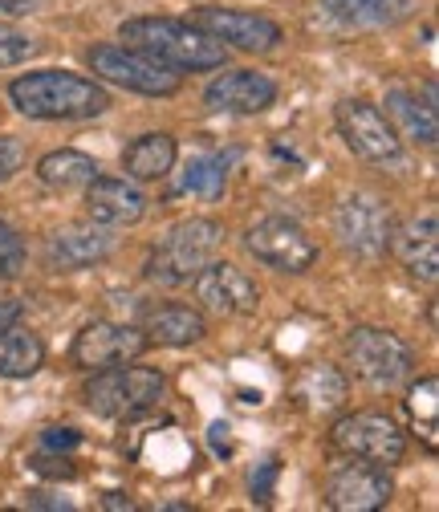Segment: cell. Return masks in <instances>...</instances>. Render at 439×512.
Instances as JSON below:
<instances>
[{"label": "cell", "mask_w": 439, "mask_h": 512, "mask_svg": "<svg viewBox=\"0 0 439 512\" xmlns=\"http://www.w3.org/2000/svg\"><path fill=\"white\" fill-rule=\"evenodd\" d=\"M204 98L220 114H261L277 102V82L257 70H228L208 86Z\"/></svg>", "instance_id": "16"}, {"label": "cell", "mask_w": 439, "mask_h": 512, "mask_svg": "<svg viewBox=\"0 0 439 512\" xmlns=\"http://www.w3.org/2000/svg\"><path fill=\"white\" fill-rule=\"evenodd\" d=\"M118 37L179 74H204L228 61L224 41H216L192 21H175V17H131V21H122Z\"/></svg>", "instance_id": "1"}, {"label": "cell", "mask_w": 439, "mask_h": 512, "mask_svg": "<svg viewBox=\"0 0 439 512\" xmlns=\"http://www.w3.org/2000/svg\"><path fill=\"white\" fill-rule=\"evenodd\" d=\"M143 334H147V342H159V346H192L208 334V322L192 305H163L147 317Z\"/></svg>", "instance_id": "22"}, {"label": "cell", "mask_w": 439, "mask_h": 512, "mask_svg": "<svg viewBox=\"0 0 439 512\" xmlns=\"http://www.w3.org/2000/svg\"><path fill=\"white\" fill-rule=\"evenodd\" d=\"M102 504H106V508H135V504H131L127 496H122V492H106V500H102Z\"/></svg>", "instance_id": "35"}, {"label": "cell", "mask_w": 439, "mask_h": 512, "mask_svg": "<svg viewBox=\"0 0 439 512\" xmlns=\"http://www.w3.org/2000/svg\"><path fill=\"white\" fill-rule=\"evenodd\" d=\"M395 484H391V468L370 464V460H354L346 456L342 464H334V472L326 476V504L334 512H370L383 508L391 500Z\"/></svg>", "instance_id": "10"}, {"label": "cell", "mask_w": 439, "mask_h": 512, "mask_svg": "<svg viewBox=\"0 0 439 512\" xmlns=\"http://www.w3.org/2000/svg\"><path fill=\"white\" fill-rule=\"evenodd\" d=\"M78 443H82V435L74 427H45V435H41L45 452H74Z\"/></svg>", "instance_id": "32"}, {"label": "cell", "mask_w": 439, "mask_h": 512, "mask_svg": "<svg viewBox=\"0 0 439 512\" xmlns=\"http://www.w3.org/2000/svg\"><path fill=\"white\" fill-rule=\"evenodd\" d=\"M167 391V378L159 370L147 366H106L94 370V378L86 382V407L102 419H135L143 411H151Z\"/></svg>", "instance_id": "4"}, {"label": "cell", "mask_w": 439, "mask_h": 512, "mask_svg": "<svg viewBox=\"0 0 439 512\" xmlns=\"http://www.w3.org/2000/svg\"><path fill=\"white\" fill-rule=\"evenodd\" d=\"M439 378H419L411 395H407V411L415 419V431L423 435V443L435 452V431H439Z\"/></svg>", "instance_id": "27"}, {"label": "cell", "mask_w": 439, "mask_h": 512, "mask_svg": "<svg viewBox=\"0 0 439 512\" xmlns=\"http://www.w3.org/2000/svg\"><path fill=\"white\" fill-rule=\"evenodd\" d=\"M90 70L131 94H147V98H171L179 90V70L163 66V61L131 49V45H94L90 49Z\"/></svg>", "instance_id": "5"}, {"label": "cell", "mask_w": 439, "mask_h": 512, "mask_svg": "<svg viewBox=\"0 0 439 512\" xmlns=\"http://www.w3.org/2000/svg\"><path fill=\"white\" fill-rule=\"evenodd\" d=\"M224 179H228V159L224 155H200V159H192V163L183 167L175 191H192V196L216 200L220 191H224Z\"/></svg>", "instance_id": "26"}, {"label": "cell", "mask_w": 439, "mask_h": 512, "mask_svg": "<svg viewBox=\"0 0 439 512\" xmlns=\"http://www.w3.org/2000/svg\"><path fill=\"white\" fill-rule=\"evenodd\" d=\"M334 118H338V131H342L346 147L358 159H366V163H395L403 155V139H399V131L387 122V114L379 106H370L362 98H350V102L338 106Z\"/></svg>", "instance_id": "9"}, {"label": "cell", "mask_w": 439, "mask_h": 512, "mask_svg": "<svg viewBox=\"0 0 439 512\" xmlns=\"http://www.w3.org/2000/svg\"><path fill=\"white\" fill-rule=\"evenodd\" d=\"M98 175V163L86 155V151H49L41 163H37V179L45 187H57V191H70V187H82Z\"/></svg>", "instance_id": "25"}, {"label": "cell", "mask_w": 439, "mask_h": 512, "mask_svg": "<svg viewBox=\"0 0 439 512\" xmlns=\"http://www.w3.org/2000/svg\"><path fill=\"white\" fill-rule=\"evenodd\" d=\"M25 167V147L13 135H0V183H9Z\"/></svg>", "instance_id": "30"}, {"label": "cell", "mask_w": 439, "mask_h": 512, "mask_svg": "<svg viewBox=\"0 0 439 512\" xmlns=\"http://www.w3.org/2000/svg\"><path fill=\"white\" fill-rule=\"evenodd\" d=\"M45 366V346L33 330H0V378H29Z\"/></svg>", "instance_id": "24"}, {"label": "cell", "mask_w": 439, "mask_h": 512, "mask_svg": "<svg viewBox=\"0 0 439 512\" xmlns=\"http://www.w3.org/2000/svg\"><path fill=\"white\" fill-rule=\"evenodd\" d=\"M5 5H17L21 13H29V0H5Z\"/></svg>", "instance_id": "36"}, {"label": "cell", "mask_w": 439, "mask_h": 512, "mask_svg": "<svg viewBox=\"0 0 439 512\" xmlns=\"http://www.w3.org/2000/svg\"><path fill=\"white\" fill-rule=\"evenodd\" d=\"M21 269H25V240L9 220H0V281L17 277Z\"/></svg>", "instance_id": "28"}, {"label": "cell", "mask_w": 439, "mask_h": 512, "mask_svg": "<svg viewBox=\"0 0 439 512\" xmlns=\"http://www.w3.org/2000/svg\"><path fill=\"white\" fill-rule=\"evenodd\" d=\"M196 297L204 309L212 313H224V317H248V313H257L261 309V289L257 281L248 277L244 269H236L232 261H208L196 277Z\"/></svg>", "instance_id": "12"}, {"label": "cell", "mask_w": 439, "mask_h": 512, "mask_svg": "<svg viewBox=\"0 0 439 512\" xmlns=\"http://www.w3.org/2000/svg\"><path fill=\"white\" fill-rule=\"evenodd\" d=\"M9 98L25 118H41V122L98 118L110 106V94L94 78H82V74H70V70L25 74L9 86Z\"/></svg>", "instance_id": "2"}, {"label": "cell", "mask_w": 439, "mask_h": 512, "mask_svg": "<svg viewBox=\"0 0 439 512\" xmlns=\"http://www.w3.org/2000/svg\"><path fill=\"white\" fill-rule=\"evenodd\" d=\"M330 443L342 456L370 460V464H383V468H395L407 452V435L399 431V423L391 415H379V411L342 415L330 431Z\"/></svg>", "instance_id": "6"}, {"label": "cell", "mask_w": 439, "mask_h": 512, "mask_svg": "<svg viewBox=\"0 0 439 512\" xmlns=\"http://www.w3.org/2000/svg\"><path fill=\"white\" fill-rule=\"evenodd\" d=\"M387 122L399 126L403 139L415 147H435L439 139V118L431 102H419L411 90H391L387 94Z\"/></svg>", "instance_id": "21"}, {"label": "cell", "mask_w": 439, "mask_h": 512, "mask_svg": "<svg viewBox=\"0 0 439 512\" xmlns=\"http://www.w3.org/2000/svg\"><path fill=\"white\" fill-rule=\"evenodd\" d=\"M244 248L257 256L261 265L277 273H305L318 261V244L305 236V228L289 216H265L244 232Z\"/></svg>", "instance_id": "8"}, {"label": "cell", "mask_w": 439, "mask_h": 512, "mask_svg": "<svg viewBox=\"0 0 439 512\" xmlns=\"http://www.w3.org/2000/svg\"><path fill=\"white\" fill-rule=\"evenodd\" d=\"M122 167H127L131 179H163L175 167V139L167 131L135 139L127 151H122Z\"/></svg>", "instance_id": "23"}, {"label": "cell", "mask_w": 439, "mask_h": 512, "mask_svg": "<svg viewBox=\"0 0 439 512\" xmlns=\"http://www.w3.org/2000/svg\"><path fill=\"white\" fill-rule=\"evenodd\" d=\"M37 53V41L13 25H0V66H21Z\"/></svg>", "instance_id": "29"}, {"label": "cell", "mask_w": 439, "mask_h": 512, "mask_svg": "<svg viewBox=\"0 0 439 512\" xmlns=\"http://www.w3.org/2000/svg\"><path fill=\"white\" fill-rule=\"evenodd\" d=\"M346 374L330 362H313L297 374L293 382V403L305 411V415H334L346 407Z\"/></svg>", "instance_id": "19"}, {"label": "cell", "mask_w": 439, "mask_h": 512, "mask_svg": "<svg viewBox=\"0 0 439 512\" xmlns=\"http://www.w3.org/2000/svg\"><path fill=\"white\" fill-rule=\"evenodd\" d=\"M204 33H212L216 41H228L232 49L244 53H269L281 41V25L257 13H232V9H200L196 21Z\"/></svg>", "instance_id": "14"}, {"label": "cell", "mask_w": 439, "mask_h": 512, "mask_svg": "<svg viewBox=\"0 0 439 512\" xmlns=\"http://www.w3.org/2000/svg\"><path fill=\"white\" fill-rule=\"evenodd\" d=\"M147 334L135 326H118V322H90L78 338H74V362L82 370H106V366H122L147 354Z\"/></svg>", "instance_id": "13"}, {"label": "cell", "mask_w": 439, "mask_h": 512, "mask_svg": "<svg viewBox=\"0 0 439 512\" xmlns=\"http://www.w3.org/2000/svg\"><path fill=\"white\" fill-rule=\"evenodd\" d=\"M220 240H224V228L208 216L179 220L175 228H167V236L147 256V281L167 285V289L187 285L216 256Z\"/></svg>", "instance_id": "3"}, {"label": "cell", "mask_w": 439, "mask_h": 512, "mask_svg": "<svg viewBox=\"0 0 439 512\" xmlns=\"http://www.w3.org/2000/svg\"><path fill=\"white\" fill-rule=\"evenodd\" d=\"M346 358L354 366L358 378H366L370 387H399L403 378H411L415 370V354L403 338H395L391 330H374V326H358L346 338Z\"/></svg>", "instance_id": "7"}, {"label": "cell", "mask_w": 439, "mask_h": 512, "mask_svg": "<svg viewBox=\"0 0 439 512\" xmlns=\"http://www.w3.org/2000/svg\"><path fill=\"white\" fill-rule=\"evenodd\" d=\"M110 248H114V236L102 224H70V228H57L45 240V265L53 273H74V269L106 261Z\"/></svg>", "instance_id": "15"}, {"label": "cell", "mask_w": 439, "mask_h": 512, "mask_svg": "<svg viewBox=\"0 0 439 512\" xmlns=\"http://www.w3.org/2000/svg\"><path fill=\"white\" fill-rule=\"evenodd\" d=\"M86 208H90V220L102 224V228H131V224L143 220L147 196H143V191L131 179L94 175L90 179V191H86Z\"/></svg>", "instance_id": "17"}, {"label": "cell", "mask_w": 439, "mask_h": 512, "mask_svg": "<svg viewBox=\"0 0 439 512\" xmlns=\"http://www.w3.org/2000/svg\"><path fill=\"white\" fill-rule=\"evenodd\" d=\"M21 313H25V305H21L17 297H5V301H0V330L17 326V322H21Z\"/></svg>", "instance_id": "33"}, {"label": "cell", "mask_w": 439, "mask_h": 512, "mask_svg": "<svg viewBox=\"0 0 439 512\" xmlns=\"http://www.w3.org/2000/svg\"><path fill=\"white\" fill-rule=\"evenodd\" d=\"M334 228H338V240L358 252V256H379L387 252L391 244V232H395V220H391V208L379 200V196H346L334 212Z\"/></svg>", "instance_id": "11"}, {"label": "cell", "mask_w": 439, "mask_h": 512, "mask_svg": "<svg viewBox=\"0 0 439 512\" xmlns=\"http://www.w3.org/2000/svg\"><path fill=\"white\" fill-rule=\"evenodd\" d=\"M277 472H281V460H277V456H269V460L253 472V480H248V488H253V500L265 504V500L273 496V480H277Z\"/></svg>", "instance_id": "31"}, {"label": "cell", "mask_w": 439, "mask_h": 512, "mask_svg": "<svg viewBox=\"0 0 439 512\" xmlns=\"http://www.w3.org/2000/svg\"><path fill=\"white\" fill-rule=\"evenodd\" d=\"M322 13L342 29H391L415 13V0H322Z\"/></svg>", "instance_id": "20"}, {"label": "cell", "mask_w": 439, "mask_h": 512, "mask_svg": "<svg viewBox=\"0 0 439 512\" xmlns=\"http://www.w3.org/2000/svg\"><path fill=\"white\" fill-rule=\"evenodd\" d=\"M391 248H395L399 265L411 277H419V281H435L439 277V220L431 212L415 216L399 232H391Z\"/></svg>", "instance_id": "18"}, {"label": "cell", "mask_w": 439, "mask_h": 512, "mask_svg": "<svg viewBox=\"0 0 439 512\" xmlns=\"http://www.w3.org/2000/svg\"><path fill=\"white\" fill-rule=\"evenodd\" d=\"M224 431H228L224 423H216V427H212V443H216V452H228V435H224Z\"/></svg>", "instance_id": "34"}]
</instances>
